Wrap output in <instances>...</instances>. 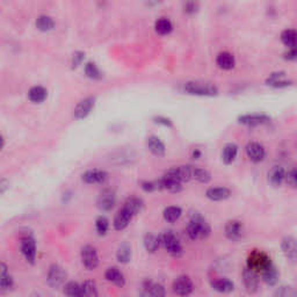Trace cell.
Masks as SVG:
<instances>
[{
	"instance_id": "6da1fadb",
	"label": "cell",
	"mask_w": 297,
	"mask_h": 297,
	"mask_svg": "<svg viewBox=\"0 0 297 297\" xmlns=\"http://www.w3.org/2000/svg\"><path fill=\"white\" fill-rule=\"evenodd\" d=\"M186 232L190 240L205 239L210 236L211 228L209 223L204 219V217L199 211L190 210L189 222L187 224Z\"/></svg>"
},
{
	"instance_id": "7a4b0ae2",
	"label": "cell",
	"mask_w": 297,
	"mask_h": 297,
	"mask_svg": "<svg viewBox=\"0 0 297 297\" xmlns=\"http://www.w3.org/2000/svg\"><path fill=\"white\" fill-rule=\"evenodd\" d=\"M184 91L190 95L199 96H215L219 94V88L216 85L202 80L187 81L184 85Z\"/></svg>"
},
{
	"instance_id": "3957f363",
	"label": "cell",
	"mask_w": 297,
	"mask_h": 297,
	"mask_svg": "<svg viewBox=\"0 0 297 297\" xmlns=\"http://www.w3.org/2000/svg\"><path fill=\"white\" fill-rule=\"evenodd\" d=\"M159 242L160 245L166 250L167 253L172 255V257L179 258L184 253V249H182L181 243L179 242L178 237L175 236L173 231H164L159 236Z\"/></svg>"
},
{
	"instance_id": "277c9868",
	"label": "cell",
	"mask_w": 297,
	"mask_h": 297,
	"mask_svg": "<svg viewBox=\"0 0 297 297\" xmlns=\"http://www.w3.org/2000/svg\"><path fill=\"white\" fill-rule=\"evenodd\" d=\"M272 259L269 255L259 250H253L248 257V268L253 270L257 274H261L267 267L272 265Z\"/></svg>"
},
{
	"instance_id": "5b68a950",
	"label": "cell",
	"mask_w": 297,
	"mask_h": 297,
	"mask_svg": "<svg viewBox=\"0 0 297 297\" xmlns=\"http://www.w3.org/2000/svg\"><path fill=\"white\" fill-rule=\"evenodd\" d=\"M66 278V270L62 266H60V265L52 264L51 266L49 267L48 273H47V283H48L49 287L57 289V288L65 284Z\"/></svg>"
},
{
	"instance_id": "8992f818",
	"label": "cell",
	"mask_w": 297,
	"mask_h": 297,
	"mask_svg": "<svg viewBox=\"0 0 297 297\" xmlns=\"http://www.w3.org/2000/svg\"><path fill=\"white\" fill-rule=\"evenodd\" d=\"M20 251L28 264L34 265L36 260L37 245L35 238L31 234H25L20 239Z\"/></svg>"
},
{
	"instance_id": "52a82bcc",
	"label": "cell",
	"mask_w": 297,
	"mask_h": 297,
	"mask_svg": "<svg viewBox=\"0 0 297 297\" xmlns=\"http://www.w3.org/2000/svg\"><path fill=\"white\" fill-rule=\"evenodd\" d=\"M194 282L188 275H179L173 281V293L179 297H189L194 292Z\"/></svg>"
},
{
	"instance_id": "ba28073f",
	"label": "cell",
	"mask_w": 297,
	"mask_h": 297,
	"mask_svg": "<svg viewBox=\"0 0 297 297\" xmlns=\"http://www.w3.org/2000/svg\"><path fill=\"white\" fill-rule=\"evenodd\" d=\"M81 264L87 270H94L99 266V254L96 249L92 245H85L80 252Z\"/></svg>"
},
{
	"instance_id": "9c48e42d",
	"label": "cell",
	"mask_w": 297,
	"mask_h": 297,
	"mask_svg": "<svg viewBox=\"0 0 297 297\" xmlns=\"http://www.w3.org/2000/svg\"><path fill=\"white\" fill-rule=\"evenodd\" d=\"M116 204V193L110 188H105L100 192L98 200H96V207L101 211H110Z\"/></svg>"
},
{
	"instance_id": "30bf717a",
	"label": "cell",
	"mask_w": 297,
	"mask_h": 297,
	"mask_svg": "<svg viewBox=\"0 0 297 297\" xmlns=\"http://www.w3.org/2000/svg\"><path fill=\"white\" fill-rule=\"evenodd\" d=\"M224 234L231 242H238L244 236V225L240 220L230 219L224 226Z\"/></svg>"
},
{
	"instance_id": "8fae6325",
	"label": "cell",
	"mask_w": 297,
	"mask_h": 297,
	"mask_svg": "<svg viewBox=\"0 0 297 297\" xmlns=\"http://www.w3.org/2000/svg\"><path fill=\"white\" fill-rule=\"evenodd\" d=\"M108 173L104 170H88L83 173L81 180L87 185H104L108 180Z\"/></svg>"
},
{
	"instance_id": "7c38bea8",
	"label": "cell",
	"mask_w": 297,
	"mask_h": 297,
	"mask_svg": "<svg viewBox=\"0 0 297 297\" xmlns=\"http://www.w3.org/2000/svg\"><path fill=\"white\" fill-rule=\"evenodd\" d=\"M243 282L246 292L253 295L259 290V274L249 269L248 267L243 270Z\"/></svg>"
},
{
	"instance_id": "4fadbf2b",
	"label": "cell",
	"mask_w": 297,
	"mask_h": 297,
	"mask_svg": "<svg viewBox=\"0 0 297 297\" xmlns=\"http://www.w3.org/2000/svg\"><path fill=\"white\" fill-rule=\"evenodd\" d=\"M246 155L249 159L253 163H260L266 157V150L260 143L258 142H250L245 148Z\"/></svg>"
},
{
	"instance_id": "5bb4252c",
	"label": "cell",
	"mask_w": 297,
	"mask_h": 297,
	"mask_svg": "<svg viewBox=\"0 0 297 297\" xmlns=\"http://www.w3.org/2000/svg\"><path fill=\"white\" fill-rule=\"evenodd\" d=\"M14 279L11 275L10 268L5 263L0 261V292L7 293L13 289Z\"/></svg>"
},
{
	"instance_id": "9a60e30c",
	"label": "cell",
	"mask_w": 297,
	"mask_h": 297,
	"mask_svg": "<svg viewBox=\"0 0 297 297\" xmlns=\"http://www.w3.org/2000/svg\"><path fill=\"white\" fill-rule=\"evenodd\" d=\"M95 105V98L93 96H88L81 100L75 108V117L77 120H83L91 114V111Z\"/></svg>"
},
{
	"instance_id": "2e32d148",
	"label": "cell",
	"mask_w": 297,
	"mask_h": 297,
	"mask_svg": "<svg viewBox=\"0 0 297 297\" xmlns=\"http://www.w3.org/2000/svg\"><path fill=\"white\" fill-rule=\"evenodd\" d=\"M269 120L270 119L268 115H266V114H259V113L245 114V115H242L238 117V122H239L240 125H249V127H255V125H264V123L268 122Z\"/></svg>"
},
{
	"instance_id": "e0dca14e",
	"label": "cell",
	"mask_w": 297,
	"mask_h": 297,
	"mask_svg": "<svg viewBox=\"0 0 297 297\" xmlns=\"http://www.w3.org/2000/svg\"><path fill=\"white\" fill-rule=\"evenodd\" d=\"M148 297H165L166 289L161 283L152 282L149 279L143 281V292Z\"/></svg>"
},
{
	"instance_id": "ac0fdd59",
	"label": "cell",
	"mask_w": 297,
	"mask_h": 297,
	"mask_svg": "<svg viewBox=\"0 0 297 297\" xmlns=\"http://www.w3.org/2000/svg\"><path fill=\"white\" fill-rule=\"evenodd\" d=\"M281 250L286 258L290 261H295L297 257V245L296 239L293 236H287L282 239Z\"/></svg>"
},
{
	"instance_id": "d6986e66",
	"label": "cell",
	"mask_w": 297,
	"mask_h": 297,
	"mask_svg": "<svg viewBox=\"0 0 297 297\" xmlns=\"http://www.w3.org/2000/svg\"><path fill=\"white\" fill-rule=\"evenodd\" d=\"M210 286L215 292L219 294H230L234 290V281L228 278H217L210 282Z\"/></svg>"
},
{
	"instance_id": "ffe728a7",
	"label": "cell",
	"mask_w": 297,
	"mask_h": 297,
	"mask_svg": "<svg viewBox=\"0 0 297 297\" xmlns=\"http://www.w3.org/2000/svg\"><path fill=\"white\" fill-rule=\"evenodd\" d=\"M105 278L108 282H110L114 286L119 288H123L125 286V274L117 267H109L105 272Z\"/></svg>"
},
{
	"instance_id": "44dd1931",
	"label": "cell",
	"mask_w": 297,
	"mask_h": 297,
	"mask_svg": "<svg viewBox=\"0 0 297 297\" xmlns=\"http://www.w3.org/2000/svg\"><path fill=\"white\" fill-rule=\"evenodd\" d=\"M205 196L209 199L210 201H224L231 196V190L226 187H211L208 188L205 192Z\"/></svg>"
},
{
	"instance_id": "7402d4cb",
	"label": "cell",
	"mask_w": 297,
	"mask_h": 297,
	"mask_svg": "<svg viewBox=\"0 0 297 297\" xmlns=\"http://www.w3.org/2000/svg\"><path fill=\"white\" fill-rule=\"evenodd\" d=\"M132 216L131 214H129L125 208H121L117 211L115 217L113 220V226L116 231H122L129 225V223L131 222Z\"/></svg>"
},
{
	"instance_id": "603a6c76",
	"label": "cell",
	"mask_w": 297,
	"mask_h": 297,
	"mask_svg": "<svg viewBox=\"0 0 297 297\" xmlns=\"http://www.w3.org/2000/svg\"><path fill=\"white\" fill-rule=\"evenodd\" d=\"M284 174H286V171L282 166H273L268 172V182L270 186L274 188L281 187V185L284 181Z\"/></svg>"
},
{
	"instance_id": "cb8c5ba5",
	"label": "cell",
	"mask_w": 297,
	"mask_h": 297,
	"mask_svg": "<svg viewBox=\"0 0 297 297\" xmlns=\"http://www.w3.org/2000/svg\"><path fill=\"white\" fill-rule=\"evenodd\" d=\"M261 278H263V281L267 286L275 287L276 284L279 283V280H280V272H279V269L272 264L261 273Z\"/></svg>"
},
{
	"instance_id": "d4e9b609",
	"label": "cell",
	"mask_w": 297,
	"mask_h": 297,
	"mask_svg": "<svg viewBox=\"0 0 297 297\" xmlns=\"http://www.w3.org/2000/svg\"><path fill=\"white\" fill-rule=\"evenodd\" d=\"M146 146H148L149 151L157 157H163L166 152L165 144L161 142L160 138L157 136H149L146 140Z\"/></svg>"
},
{
	"instance_id": "484cf974",
	"label": "cell",
	"mask_w": 297,
	"mask_h": 297,
	"mask_svg": "<svg viewBox=\"0 0 297 297\" xmlns=\"http://www.w3.org/2000/svg\"><path fill=\"white\" fill-rule=\"evenodd\" d=\"M143 207H144L143 200L141 198H137V196H131V198H128L122 205V208H125V209L127 210L129 214H131L132 217L140 214L141 211H142Z\"/></svg>"
},
{
	"instance_id": "4316f807",
	"label": "cell",
	"mask_w": 297,
	"mask_h": 297,
	"mask_svg": "<svg viewBox=\"0 0 297 297\" xmlns=\"http://www.w3.org/2000/svg\"><path fill=\"white\" fill-rule=\"evenodd\" d=\"M216 64L222 70H232L236 65L234 56L228 51L219 52L216 57Z\"/></svg>"
},
{
	"instance_id": "83f0119b",
	"label": "cell",
	"mask_w": 297,
	"mask_h": 297,
	"mask_svg": "<svg viewBox=\"0 0 297 297\" xmlns=\"http://www.w3.org/2000/svg\"><path fill=\"white\" fill-rule=\"evenodd\" d=\"M238 155V146L234 143H228L223 148L222 160L225 165H231L236 160Z\"/></svg>"
},
{
	"instance_id": "f1b7e54d",
	"label": "cell",
	"mask_w": 297,
	"mask_h": 297,
	"mask_svg": "<svg viewBox=\"0 0 297 297\" xmlns=\"http://www.w3.org/2000/svg\"><path fill=\"white\" fill-rule=\"evenodd\" d=\"M132 257V251L130 244L127 242H123L121 245L119 246L116 251V259L120 264L127 265L130 263Z\"/></svg>"
},
{
	"instance_id": "f546056e",
	"label": "cell",
	"mask_w": 297,
	"mask_h": 297,
	"mask_svg": "<svg viewBox=\"0 0 297 297\" xmlns=\"http://www.w3.org/2000/svg\"><path fill=\"white\" fill-rule=\"evenodd\" d=\"M143 244L144 248H145V250L149 252V253H156L160 246L159 236H156V234H152V232H148V234L144 236Z\"/></svg>"
},
{
	"instance_id": "4dcf8cb0",
	"label": "cell",
	"mask_w": 297,
	"mask_h": 297,
	"mask_svg": "<svg viewBox=\"0 0 297 297\" xmlns=\"http://www.w3.org/2000/svg\"><path fill=\"white\" fill-rule=\"evenodd\" d=\"M266 84L273 87H287L290 86V85L293 84V81L287 80V79L284 78L283 72H276L272 73V75L269 76L268 79L266 80Z\"/></svg>"
},
{
	"instance_id": "1f68e13d",
	"label": "cell",
	"mask_w": 297,
	"mask_h": 297,
	"mask_svg": "<svg viewBox=\"0 0 297 297\" xmlns=\"http://www.w3.org/2000/svg\"><path fill=\"white\" fill-rule=\"evenodd\" d=\"M47 96H48V91L43 86H34L28 92V99L33 104H41L47 99Z\"/></svg>"
},
{
	"instance_id": "d6a6232c",
	"label": "cell",
	"mask_w": 297,
	"mask_h": 297,
	"mask_svg": "<svg viewBox=\"0 0 297 297\" xmlns=\"http://www.w3.org/2000/svg\"><path fill=\"white\" fill-rule=\"evenodd\" d=\"M182 209L178 205H170L164 209L163 217L167 223H174L181 217Z\"/></svg>"
},
{
	"instance_id": "836d02e7",
	"label": "cell",
	"mask_w": 297,
	"mask_h": 297,
	"mask_svg": "<svg viewBox=\"0 0 297 297\" xmlns=\"http://www.w3.org/2000/svg\"><path fill=\"white\" fill-rule=\"evenodd\" d=\"M64 295L66 297H84L81 284L76 281H69L64 284Z\"/></svg>"
},
{
	"instance_id": "e575fe53",
	"label": "cell",
	"mask_w": 297,
	"mask_h": 297,
	"mask_svg": "<svg viewBox=\"0 0 297 297\" xmlns=\"http://www.w3.org/2000/svg\"><path fill=\"white\" fill-rule=\"evenodd\" d=\"M155 29L157 34L169 35L173 31V23L167 17H160L155 23Z\"/></svg>"
},
{
	"instance_id": "d590c367",
	"label": "cell",
	"mask_w": 297,
	"mask_h": 297,
	"mask_svg": "<svg viewBox=\"0 0 297 297\" xmlns=\"http://www.w3.org/2000/svg\"><path fill=\"white\" fill-rule=\"evenodd\" d=\"M35 26L41 31H49L55 28V21L49 16H40L35 21Z\"/></svg>"
},
{
	"instance_id": "8d00e7d4",
	"label": "cell",
	"mask_w": 297,
	"mask_h": 297,
	"mask_svg": "<svg viewBox=\"0 0 297 297\" xmlns=\"http://www.w3.org/2000/svg\"><path fill=\"white\" fill-rule=\"evenodd\" d=\"M161 184H163V189L167 190V192L176 194V193H180L182 190V184L180 182L173 180V179L167 178V176L163 175V178L160 179Z\"/></svg>"
},
{
	"instance_id": "74e56055",
	"label": "cell",
	"mask_w": 297,
	"mask_h": 297,
	"mask_svg": "<svg viewBox=\"0 0 297 297\" xmlns=\"http://www.w3.org/2000/svg\"><path fill=\"white\" fill-rule=\"evenodd\" d=\"M192 179L201 182V184H208L211 180V174L209 171L200 167H192Z\"/></svg>"
},
{
	"instance_id": "f35d334b",
	"label": "cell",
	"mask_w": 297,
	"mask_h": 297,
	"mask_svg": "<svg viewBox=\"0 0 297 297\" xmlns=\"http://www.w3.org/2000/svg\"><path fill=\"white\" fill-rule=\"evenodd\" d=\"M281 41L288 49L296 48V31L294 29H286L281 33Z\"/></svg>"
},
{
	"instance_id": "ab89813d",
	"label": "cell",
	"mask_w": 297,
	"mask_h": 297,
	"mask_svg": "<svg viewBox=\"0 0 297 297\" xmlns=\"http://www.w3.org/2000/svg\"><path fill=\"white\" fill-rule=\"evenodd\" d=\"M81 289H83L84 297H99V290L95 281L85 280L81 283Z\"/></svg>"
},
{
	"instance_id": "60d3db41",
	"label": "cell",
	"mask_w": 297,
	"mask_h": 297,
	"mask_svg": "<svg viewBox=\"0 0 297 297\" xmlns=\"http://www.w3.org/2000/svg\"><path fill=\"white\" fill-rule=\"evenodd\" d=\"M85 73L90 79H93V80H99V79L102 78V72L100 71V69L96 65L95 63L93 62H88L85 65Z\"/></svg>"
},
{
	"instance_id": "b9f144b4",
	"label": "cell",
	"mask_w": 297,
	"mask_h": 297,
	"mask_svg": "<svg viewBox=\"0 0 297 297\" xmlns=\"http://www.w3.org/2000/svg\"><path fill=\"white\" fill-rule=\"evenodd\" d=\"M141 188L144 190L145 193H154L157 192V190H163V184H161V180H154V181H142L141 182Z\"/></svg>"
},
{
	"instance_id": "7bdbcfd3",
	"label": "cell",
	"mask_w": 297,
	"mask_h": 297,
	"mask_svg": "<svg viewBox=\"0 0 297 297\" xmlns=\"http://www.w3.org/2000/svg\"><path fill=\"white\" fill-rule=\"evenodd\" d=\"M109 230V220L107 217L99 216L95 220V231L99 236H105Z\"/></svg>"
},
{
	"instance_id": "ee69618b",
	"label": "cell",
	"mask_w": 297,
	"mask_h": 297,
	"mask_svg": "<svg viewBox=\"0 0 297 297\" xmlns=\"http://www.w3.org/2000/svg\"><path fill=\"white\" fill-rule=\"evenodd\" d=\"M273 297H297L295 288L292 286H280L276 288Z\"/></svg>"
},
{
	"instance_id": "f6af8a7d",
	"label": "cell",
	"mask_w": 297,
	"mask_h": 297,
	"mask_svg": "<svg viewBox=\"0 0 297 297\" xmlns=\"http://www.w3.org/2000/svg\"><path fill=\"white\" fill-rule=\"evenodd\" d=\"M284 181H286V184L288 186H290L292 188H296L297 186V172L296 170L293 169L289 170L288 172H286V174H284Z\"/></svg>"
},
{
	"instance_id": "bcb514c9",
	"label": "cell",
	"mask_w": 297,
	"mask_h": 297,
	"mask_svg": "<svg viewBox=\"0 0 297 297\" xmlns=\"http://www.w3.org/2000/svg\"><path fill=\"white\" fill-rule=\"evenodd\" d=\"M85 58V54L83 51H76L75 54L72 55V61H71V65L73 69H77V67L83 63Z\"/></svg>"
},
{
	"instance_id": "7dc6e473",
	"label": "cell",
	"mask_w": 297,
	"mask_h": 297,
	"mask_svg": "<svg viewBox=\"0 0 297 297\" xmlns=\"http://www.w3.org/2000/svg\"><path fill=\"white\" fill-rule=\"evenodd\" d=\"M199 11V2L187 1L184 4V12L187 14H195Z\"/></svg>"
},
{
	"instance_id": "c3c4849f",
	"label": "cell",
	"mask_w": 297,
	"mask_h": 297,
	"mask_svg": "<svg viewBox=\"0 0 297 297\" xmlns=\"http://www.w3.org/2000/svg\"><path fill=\"white\" fill-rule=\"evenodd\" d=\"M154 120H155L156 123H159V125H165V127H172V121H171L170 119H166V117H164V116L155 117Z\"/></svg>"
},
{
	"instance_id": "681fc988",
	"label": "cell",
	"mask_w": 297,
	"mask_h": 297,
	"mask_svg": "<svg viewBox=\"0 0 297 297\" xmlns=\"http://www.w3.org/2000/svg\"><path fill=\"white\" fill-rule=\"evenodd\" d=\"M8 188H10V181L6 178L0 179V195L4 194L5 192H7Z\"/></svg>"
},
{
	"instance_id": "f907efd6",
	"label": "cell",
	"mask_w": 297,
	"mask_h": 297,
	"mask_svg": "<svg viewBox=\"0 0 297 297\" xmlns=\"http://www.w3.org/2000/svg\"><path fill=\"white\" fill-rule=\"evenodd\" d=\"M296 48L293 49H288V51L284 54V58L288 61H294L296 60Z\"/></svg>"
},
{
	"instance_id": "816d5d0a",
	"label": "cell",
	"mask_w": 297,
	"mask_h": 297,
	"mask_svg": "<svg viewBox=\"0 0 297 297\" xmlns=\"http://www.w3.org/2000/svg\"><path fill=\"white\" fill-rule=\"evenodd\" d=\"M71 199H72L71 192H65V193L63 194V198H62V201H63V203H67V202H69Z\"/></svg>"
},
{
	"instance_id": "f5cc1de1",
	"label": "cell",
	"mask_w": 297,
	"mask_h": 297,
	"mask_svg": "<svg viewBox=\"0 0 297 297\" xmlns=\"http://www.w3.org/2000/svg\"><path fill=\"white\" fill-rule=\"evenodd\" d=\"M201 155H202V152L200 151L199 149H193V151H192V158H193V159H199V158L201 157Z\"/></svg>"
},
{
	"instance_id": "db71d44e",
	"label": "cell",
	"mask_w": 297,
	"mask_h": 297,
	"mask_svg": "<svg viewBox=\"0 0 297 297\" xmlns=\"http://www.w3.org/2000/svg\"><path fill=\"white\" fill-rule=\"evenodd\" d=\"M4 145H5V140H4V137L0 135V150L4 148Z\"/></svg>"
},
{
	"instance_id": "11a10c76",
	"label": "cell",
	"mask_w": 297,
	"mask_h": 297,
	"mask_svg": "<svg viewBox=\"0 0 297 297\" xmlns=\"http://www.w3.org/2000/svg\"><path fill=\"white\" fill-rule=\"evenodd\" d=\"M31 297H42L40 295V294H33V295H31Z\"/></svg>"
}]
</instances>
